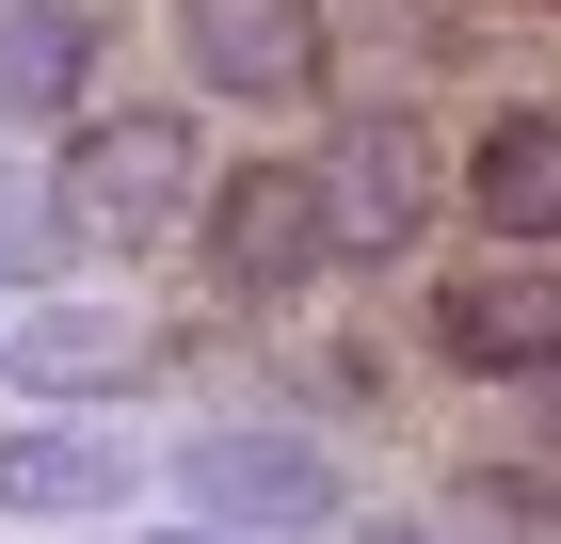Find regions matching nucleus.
I'll list each match as a JSON object with an SVG mask.
<instances>
[{
  "label": "nucleus",
  "instance_id": "423d86ee",
  "mask_svg": "<svg viewBox=\"0 0 561 544\" xmlns=\"http://www.w3.org/2000/svg\"><path fill=\"white\" fill-rule=\"evenodd\" d=\"M145 369H161V336H145L129 304H96V289H33L0 321V384H16L33 417H96V401H129Z\"/></svg>",
  "mask_w": 561,
  "mask_h": 544
},
{
  "label": "nucleus",
  "instance_id": "f257e3e1",
  "mask_svg": "<svg viewBox=\"0 0 561 544\" xmlns=\"http://www.w3.org/2000/svg\"><path fill=\"white\" fill-rule=\"evenodd\" d=\"M81 256H161L176 224L209 209V128L176 113V96H129V113H81L65 128V161H48Z\"/></svg>",
  "mask_w": 561,
  "mask_h": 544
},
{
  "label": "nucleus",
  "instance_id": "2eb2a0df",
  "mask_svg": "<svg viewBox=\"0 0 561 544\" xmlns=\"http://www.w3.org/2000/svg\"><path fill=\"white\" fill-rule=\"evenodd\" d=\"M129 544H241V529H193V512H176V529H129Z\"/></svg>",
  "mask_w": 561,
  "mask_h": 544
},
{
  "label": "nucleus",
  "instance_id": "7ed1b4c3",
  "mask_svg": "<svg viewBox=\"0 0 561 544\" xmlns=\"http://www.w3.org/2000/svg\"><path fill=\"white\" fill-rule=\"evenodd\" d=\"M161 48L193 65L209 113H305L337 81V16L321 0H161Z\"/></svg>",
  "mask_w": 561,
  "mask_h": 544
},
{
  "label": "nucleus",
  "instance_id": "6e6552de",
  "mask_svg": "<svg viewBox=\"0 0 561 544\" xmlns=\"http://www.w3.org/2000/svg\"><path fill=\"white\" fill-rule=\"evenodd\" d=\"M449 209H466L497 256H561V113H546V96H514V113H481V128H466Z\"/></svg>",
  "mask_w": 561,
  "mask_h": 544
},
{
  "label": "nucleus",
  "instance_id": "4468645a",
  "mask_svg": "<svg viewBox=\"0 0 561 544\" xmlns=\"http://www.w3.org/2000/svg\"><path fill=\"white\" fill-rule=\"evenodd\" d=\"M529 449L561 464V352H546V369H529Z\"/></svg>",
  "mask_w": 561,
  "mask_h": 544
},
{
  "label": "nucleus",
  "instance_id": "f8f14e48",
  "mask_svg": "<svg viewBox=\"0 0 561 544\" xmlns=\"http://www.w3.org/2000/svg\"><path fill=\"white\" fill-rule=\"evenodd\" d=\"M466 512H481V529H497V544H561V512H546V497H514V481H481Z\"/></svg>",
  "mask_w": 561,
  "mask_h": 544
},
{
  "label": "nucleus",
  "instance_id": "39448f33",
  "mask_svg": "<svg viewBox=\"0 0 561 544\" xmlns=\"http://www.w3.org/2000/svg\"><path fill=\"white\" fill-rule=\"evenodd\" d=\"M193 256H209L225 304H305L321 273H337V241H321V176H305V161H241V176H209Z\"/></svg>",
  "mask_w": 561,
  "mask_h": 544
},
{
  "label": "nucleus",
  "instance_id": "9d476101",
  "mask_svg": "<svg viewBox=\"0 0 561 544\" xmlns=\"http://www.w3.org/2000/svg\"><path fill=\"white\" fill-rule=\"evenodd\" d=\"M81 113H96V16L0 0V128H81Z\"/></svg>",
  "mask_w": 561,
  "mask_h": 544
},
{
  "label": "nucleus",
  "instance_id": "f03ea898",
  "mask_svg": "<svg viewBox=\"0 0 561 544\" xmlns=\"http://www.w3.org/2000/svg\"><path fill=\"white\" fill-rule=\"evenodd\" d=\"M176 497H193V529H241V544H337L353 529V481H337V449H321L305 417L176 432Z\"/></svg>",
  "mask_w": 561,
  "mask_h": 544
},
{
  "label": "nucleus",
  "instance_id": "ddd939ff",
  "mask_svg": "<svg viewBox=\"0 0 561 544\" xmlns=\"http://www.w3.org/2000/svg\"><path fill=\"white\" fill-rule=\"evenodd\" d=\"M337 544H466V529H449V512H353Z\"/></svg>",
  "mask_w": 561,
  "mask_h": 544
},
{
  "label": "nucleus",
  "instance_id": "20e7f679",
  "mask_svg": "<svg viewBox=\"0 0 561 544\" xmlns=\"http://www.w3.org/2000/svg\"><path fill=\"white\" fill-rule=\"evenodd\" d=\"M305 176H321V241H337V273L417 256L433 209H449V161H433V128H417V113H353Z\"/></svg>",
  "mask_w": 561,
  "mask_h": 544
},
{
  "label": "nucleus",
  "instance_id": "1a4fd4ad",
  "mask_svg": "<svg viewBox=\"0 0 561 544\" xmlns=\"http://www.w3.org/2000/svg\"><path fill=\"white\" fill-rule=\"evenodd\" d=\"M0 512H16V529H113V512H129V432L16 417L0 432Z\"/></svg>",
  "mask_w": 561,
  "mask_h": 544
},
{
  "label": "nucleus",
  "instance_id": "9b49d317",
  "mask_svg": "<svg viewBox=\"0 0 561 544\" xmlns=\"http://www.w3.org/2000/svg\"><path fill=\"white\" fill-rule=\"evenodd\" d=\"M65 256H81L65 193H48L33 161H0V289H65Z\"/></svg>",
  "mask_w": 561,
  "mask_h": 544
},
{
  "label": "nucleus",
  "instance_id": "0eeeda50",
  "mask_svg": "<svg viewBox=\"0 0 561 544\" xmlns=\"http://www.w3.org/2000/svg\"><path fill=\"white\" fill-rule=\"evenodd\" d=\"M417 336H433V369H466V384H529L561 352V256H497L481 241L466 273H433Z\"/></svg>",
  "mask_w": 561,
  "mask_h": 544
}]
</instances>
